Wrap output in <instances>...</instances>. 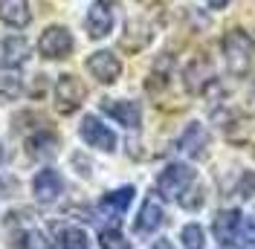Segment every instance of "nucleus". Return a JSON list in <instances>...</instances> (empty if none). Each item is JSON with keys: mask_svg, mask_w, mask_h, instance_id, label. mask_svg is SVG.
I'll return each mask as SVG.
<instances>
[{"mask_svg": "<svg viewBox=\"0 0 255 249\" xmlns=\"http://www.w3.org/2000/svg\"><path fill=\"white\" fill-rule=\"evenodd\" d=\"M3 159H6V154H3V145H0V162H3Z\"/></svg>", "mask_w": 255, "mask_h": 249, "instance_id": "nucleus-26", "label": "nucleus"}, {"mask_svg": "<svg viewBox=\"0 0 255 249\" xmlns=\"http://www.w3.org/2000/svg\"><path fill=\"white\" fill-rule=\"evenodd\" d=\"M0 20L12 29H26L32 20L26 0H0Z\"/></svg>", "mask_w": 255, "mask_h": 249, "instance_id": "nucleus-14", "label": "nucleus"}, {"mask_svg": "<svg viewBox=\"0 0 255 249\" xmlns=\"http://www.w3.org/2000/svg\"><path fill=\"white\" fill-rule=\"evenodd\" d=\"M241 223H244V218H241L238 209H223V212H218V218L212 223V232H215L221 247H235L238 244Z\"/></svg>", "mask_w": 255, "mask_h": 249, "instance_id": "nucleus-6", "label": "nucleus"}, {"mask_svg": "<svg viewBox=\"0 0 255 249\" xmlns=\"http://www.w3.org/2000/svg\"><path fill=\"white\" fill-rule=\"evenodd\" d=\"M73 47H76V41H73V35H70L67 26H47L44 35H41V41H38V52L44 58H52V61L67 58L73 52Z\"/></svg>", "mask_w": 255, "mask_h": 249, "instance_id": "nucleus-4", "label": "nucleus"}, {"mask_svg": "<svg viewBox=\"0 0 255 249\" xmlns=\"http://www.w3.org/2000/svg\"><path fill=\"white\" fill-rule=\"evenodd\" d=\"M151 249H174V244H171V241H165V238H159V241H157Z\"/></svg>", "mask_w": 255, "mask_h": 249, "instance_id": "nucleus-23", "label": "nucleus"}, {"mask_svg": "<svg viewBox=\"0 0 255 249\" xmlns=\"http://www.w3.org/2000/svg\"><path fill=\"white\" fill-rule=\"evenodd\" d=\"M162 223H165V212H162V206L157 203V197H145L142 209H139V215L133 220V232L151 235V232H157Z\"/></svg>", "mask_w": 255, "mask_h": 249, "instance_id": "nucleus-11", "label": "nucleus"}, {"mask_svg": "<svg viewBox=\"0 0 255 249\" xmlns=\"http://www.w3.org/2000/svg\"><path fill=\"white\" fill-rule=\"evenodd\" d=\"M0 93L6 96V99H17V96L23 93V78H20L17 70L0 67Z\"/></svg>", "mask_w": 255, "mask_h": 249, "instance_id": "nucleus-18", "label": "nucleus"}, {"mask_svg": "<svg viewBox=\"0 0 255 249\" xmlns=\"http://www.w3.org/2000/svg\"><path fill=\"white\" fill-rule=\"evenodd\" d=\"M26 154L35 159H49L58 154V136L52 130H38L26 139Z\"/></svg>", "mask_w": 255, "mask_h": 249, "instance_id": "nucleus-16", "label": "nucleus"}, {"mask_svg": "<svg viewBox=\"0 0 255 249\" xmlns=\"http://www.w3.org/2000/svg\"><path fill=\"white\" fill-rule=\"evenodd\" d=\"M102 113H108L111 119L122 124V127H139L142 122V108L136 102H128V99H105L102 102Z\"/></svg>", "mask_w": 255, "mask_h": 249, "instance_id": "nucleus-8", "label": "nucleus"}, {"mask_svg": "<svg viewBox=\"0 0 255 249\" xmlns=\"http://www.w3.org/2000/svg\"><path fill=\"white\" fill-rule=\"evenodd\" d=\"M26 58H29V44H26L23 35H9V38L0 44V67L17 70Z\"/></svg>", "mask_w": 255, "mask_h": 249, "instance_id": "nucleus-12", "label": "nucleus"}, {"mask_svg": "<svg viewBox=\"0 0 255 249\" xmlns=\"http://www.w3.org/2000/svg\"><path fill=\"white\" fill-rule=\"evenodd\" d=\"M15 249H52V247L47 244V238L38 232V229H26V232L17 235Z\"/></svg>", "mask_w": 255, "mask_h": 249, "instance_id": "nucleus-22", "label": "nucleus"}, {"mask_svg": "<svg viewBox=\"0 0 255 249\" xmlns=\"http://www.w3.org/2000/svg\"><path fill=\"white\" fill-rule=\"evenodd\" d=\"M212 73H215L212 61L203 58V55H197V58L186 67V87H189L191 93H200L209 81H212Z\"/></svg>", "mask_w": 255, "mask_h": 249, "instance_id": "nucleus-15", "label": "nucleus"}, {"mask_svg": "<svg viewBox=\"0 0 255 249\" xmlns=\"http://www.w3.org/2000/svg\"><path fill=\"white\" fill-rule=\"evenodd\" d=\"M229 0H206V6H212V9H223Z\"/></svg>", "mask_w": 255, "mask_h": 249, "instance_id": "nucleus-25", "label": "nucleus"}, {"mask_svg": "<svg viewBox=\"0 0 255 249\" xmlns=\"http://www.w3.org/2000/svg\"><path fill=\"white\" fill-rule=\"evenodd\" d=\"M87 70H90V76H93L96 81L113 84L116 78L122 76V61H119L113 52H108V49H99V52H93V55L87 58Z\"/></svg>", "mask_w": 255, "mask_h": 249, "instance_id": "nucleus-7", "label": "nucleus"}, {"mask_svg": "<svg viewBox=\"0 0 255 249\" xmlns=\"http://www.w3.org/2000/svg\"><path fill=\"white\" fill-rule=\"evenodd\" d=\"M99 247L102 249H130V241L116 226H111V229H102L99 232Z\"/></svg>", "mask_w": 255, "mask_h": 249, "instance_id": "nucleus-20", "label": "nucleus"}, {"mask_svg": "<svg viewBox=\"0 0 255 249\" xmlns=\"http://www.w3.org/2000/svg\"><path fill=\"white\" fill-rule=\"evenodd\" d=\"M84 99H87V87H84L81 78H76L73 73L58 76V81H55V108L61 110L64 116L76 113Z\"/></svg>", "mask_w": 255, "mask_h": 249, "instance_id": "nucleus-3", "label": "nucleus"}, {"mask_svg": "<svg viewBox=\"0 0 255 249\" xmlns=\"http://www.w3.org/2000/svg\"><path fill=\"white\" fill-rule=\"evenodd\" d=\"M32 191H35L38 203H55L64 191V177L55 168H41L32 180Z\"/></svg>", "mask_w": 255, "mask_h": 249, "instance_id": "nucleus-9", "label": "nucleus"}, {"mask_svg": "<svg viewBox=\"0 0 255 249\" xmlns=\"http://www.w3.org/2000/svg\"><path fill=\"white\" fill-rule=\"evenodd\" d=\"M84 26H87V35H90V38H105V35H111V29H113V12L99 0V3H93V6L87 9Z\"/></svg>", "mask_w": 255, "mask_h": 249, "instance_id": "nucleus-13", "label": "nucleus"}, {"mask_svg": "<svg viewBox=\"0 0 255 249\" xmlns=\"http://www.w3.org/2000/svg\"><path fill=\"white\" fill-rule=\"evenodd\" d=\"M61 249H90V238L79 226H67L61 232Z\"/></svg>", "mask_w": 255, "mask_h": 249, "instance_id": "nucleus-19", "label": "nucleus"}, {"mask_svg": "<svg viewBox=\"0 0 255 249\" xmlns=\"http://www.w3.org/2000/svg\"><path fill=\"white\" fill-rule=\"evenodd\" d=\"M79 133H81V139L87 142L90 148H99V151H116V133H113L99 116H93V113L81 119Z\"/></svg>", "mask_w": 255, "mask_h": 249, "instance_id": "nucleus-5", "label": "nucleus"}, {"mask_svg": "<svg viewBox=\"0 0 255 249\" xmlns=\"http://www.w3.org/2000/svg\"><path fill=\"white\" fill-rule=\"evenodd\" d=\"M244 249H255V244H250V247H244Z\"/></svg>", "mask_w": 255, "mask_h": 249, "instance_id": "nucleus-27", "label": "nucleus"}, {"mask_svg": "<svg viewBox=\"0 0 255 249\" xmlns=\"http://www.w3.org/2000/svg\"><path fill=\"white\" fill-rule=\"evenodd\" d=\"M177 148H180L183 154L194 156V159L206 156V148H209V130H206V124L191 122L189 127L183 130V136H180V142H177Z\"/></svg>", "mask_w": 255, "mask_h": 249, "instance_id": "nucleus-10", "label": "nucleus"}, {"mask_svg": "<svg viewBox=\"0 0 255 249\" xmlns=\"http://www.w3.org/2000/svg\"><path fill=\"white\" fill-rule=\"evenodd\" d=\"M133 194H136L133 186H122V188H116V191H108V194L102 197L99 206H102V212H105V215H113V218H116V215H122L128 206H130Z\"/></svg>", "mask_w": 255, "mask_h": 249, "instance_id": "nucleus-17", "label": "nucleus"}, {"mask_svg": "<svg viewBox=\"0 0 255 249\" xmlns=\"http://www.w3.org/2000/svg\"><path fill=\"white\" fill-rule=\"evenodd\" d=\"M194 183V168L186 165V162H171V165H165L157 177V191L159 197H165V200H180L189 186Z\"/></svg>", "mask_w": 255, "mask_h": 249, "instance_id": "nucleus-2", "label": "nucleus"}, {"mask_svg": "<svg viewBox=\"0 0 255 249\" xmlns=\"http://www.w3.org/2000/svg\"><path fill=\"white\" fill-rule=\"evenodd\" d=\"M180 241H183V249H206V235H203V229H200L197 223L183 226Z\"/></svg>", "mask_w": 255, "mask_h": 249, "instance_id": "nucleus-21", "label": "nucleus"}, {"mask_svg": "<svg viewBox=\"0 0 255 249\" xmlns=\"http://www.w3.org/2000/svg\"><path fill=\"white\" fill-rule=\"evenodd\" d=\"M253 52L255 44L244 29H229L223 35V55H226V64H229V73L247 76L250 67H253Z\"/></svg>", "mask_w": 255, "mask_h": 249, "instance_id": "nucleus-1", "label": "nucleus"}, {"mask_svg": "<svg viewBox=\"0 0 255 249\" xmlns=\"http://www.w3.org/2000/svg\"><path fill=\"white\" fill-rule=\"evenodd\" d=\"M6 188H12V183H9V180H3V177H0V200H3V197H6Z\"/></svg>", "mask_w": 255, "mask_h": 249, "instance_id": "nucleus-24", "label": "nucleus"}]
</instances>
